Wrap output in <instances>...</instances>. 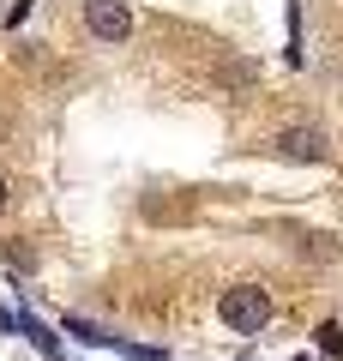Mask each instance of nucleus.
I'll return each instance as SVG.
<instances>
[{"instance_id": "nucleus-1", "label": "nucleus", "mask_w": 343, "mask_h": 361, "mask_svg": "<svg viewBox=\"0 0 343 361\" xmlns=\"http://www.w3.org/2000/svg\"><path fill=\"white\" fill-rule=\"evenodd\" d=\"M217 319H223L235 337H259L271 319H277V301H271V289H259V283H229L223 295H217Z\"/></svg>"}, {"instance_id": "nucleus-2", "label": "nucleus", "mask_w": 343, "mask_h": 361, "mask_svg": "<svg viewBox=\"0 0 343 361\" xmlns=\"http://www.w3.org/2000/svg\"><path fill=\"white\" fill-rule=\"evenodd\" d=\"M85 30L102 49H127L133 30H139V13H133L127 0H85Z\"/></svg>"}, {"instance_id": "nucleus-3", "label": "nucleus", "mask_w": 343, "mask_h": 361, "mask_svg": "<svg viewBox=\"0 0 343 361\" xmlns=\"http://www.w3.org/2000/svg\"><path fill=\"white\" fill-rule=\"evenodd\" d=\"M271 157L301 163V169H325L337 151H331V133L325 127H277V133H271Z\"/></svg>"}, {"instance_id": "nucleus-4", "label": "nucleus", "mask_w": 343, "mask_h": 361, "mask_svg": "<svg viewBox=\"0 0 343 361\" xmlns=\"http://www.w3.org/2000/svg\"><path fill=\"white\" fill-rule=\"evenodd\" d=\"M139 211H145L151 223H193V211H199V205H193V193H181V187H175V199L139 193Z\"/></svg>"}, {"instance_id": "nucleus-5", "label": "nucleus", "mask_w": 343, "mask_h": 361, "mask_svg": "<svg viewBox=\"0 0 343 361\" xmlns=\"http://www.w3.org/2000/svg\"><path fill=\"white\" fill-rule=\"evenodd\" d=\"M313 343L325 349L331 361H343V325H337V319H319V331H313Z\"/></svg>"}, {"instance_id": "nucleus-6", "label": "nucleus", "mask_w": 343, "mask_h": 361, "mask_svg": "<svg viewBox=\"0 0 343 361\" xmlns=\"http://www.w3.org/2000/svg\"><path fill=\"white\" fill-rule=\"evenodd\" d=\"M301 253L307 259H331V253H337V241H331V235H301Z\"/></svg>"}, {"instance_id": "nucleus-7", "label": "nucleus", "mask_w": 343, "mask_h": 361, "mask_svg": "<svg viewBox=\"0 0 343 361\" xmlns=\"http://www.w3.org/2000/svg\"><path fill=\"white\" fill-rule=\"evenodd\" d=\"M6 199H13V187H6V175H0V211H6Z\"/></svg>"}, {"instance_id": "nucleus-8", "label": "nucleus", "mask_w": 343, "mask_h": 361, "mask_svg": "<svg viewBox=\"0 0 343 361\" xmlns=\"http://www.w3.org/2000/svg\"><path fill=\"white\" fill-rule=\"evenodd\" d=\"M0 139H6V121H0Z\"/></svg>"}, {"instance_id": "nucleus-9", "label": "nucleus", "mask_w": 343, "mask_h": 361, "mask_svg": "<svg viewBox=\"0 0 343 361\" xmlns=\"http://www.w3.org/2000/svg\"><path fill=\"white\" fill-rule=\"evenodd\" d=\"M295 361H307V355H295Z\"/></svg>"}]
</instances>
